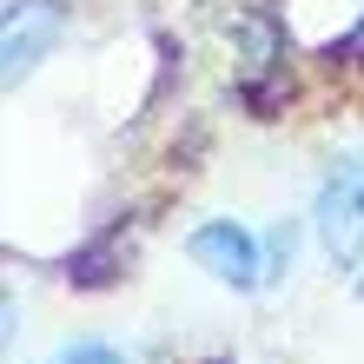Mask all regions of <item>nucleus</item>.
I'll use <instances>...</instances> for the list:
<instances>
[{
    "label": "nucleus",
    "mask_w": 364,
    "mask_h": 364,
    "mask_svg": "<svg viewBox=\"0 0 364 364\" xmlns=\"http://www.w3.org/2000/svg\"><path fill=\"white\" fill-rule=\"evenodd\" d=\"M318 239H325L331 259L358 252V239H364V166L358 159H345L318 192Z\"/></svg>",
    "instance_id": "obj_1"
},
{
    "label": "nucleus",
    "mask_w": 364,
    "mask_h": 364,
    "mask_svg": "<svg viewBox=\"0 0 364 364\" xmlns=\"http://www.w3.org/2000/svg\"><path fill=\"white\" fill-rule=\"evenodd\" d=\"M192 259H199L212 278L239 285V291H252V285L265 278V252H259V239H252L245 225H232V219H212V225L192 232Z\"/></svg>",
    "instance_id": "obj_2"
},
{
    "label": "nucleus",
    "mask_w": 364,
    "mask_h": 364,
    "mask_svg": "<svg viewBox=\"0 0 364 364\" xmlns=\"http://www.w3.org/2000/svg\"><path fill=\"white\" fill-rule=\"evenodd\" d=\"M291 245H298V232L291 225H272V239H265V278L291 265Z\"/></svg>",
    "instance_id": "obj_5"
},
{
    "label": "nucleus",
    "mask_w": 364,
    "mask_h": 364,
    "mask_svg": "<svg viewBox=\"0 0 364 364\" xmlns=\"http://www.w3.org/2000/svg\"><path fill=\"white\" fill-rule=\"evenodd\" d=\"M53 33H60V7H53V0H14V7H7V33H0L7 80L33 73V67H40V53L53 47Z\"/></svg>",
    "instance_id": "obj_3"
},
{
    "label": "nucleus",
    "mask_w": 364,
    "mask_h": 364,
    "mask_svg": "<svg viewBox=\"0 0 364 364\" xmlns=\"http://www.w3.org/2000/svg\"><path fill=\"white\" fill-rule=\"evenodd\" d=\"M53 364H119L113 345H100V338H73V345H60Z\"/></svg>",
    "instance_id": "obj_4"
}]
</instances>
